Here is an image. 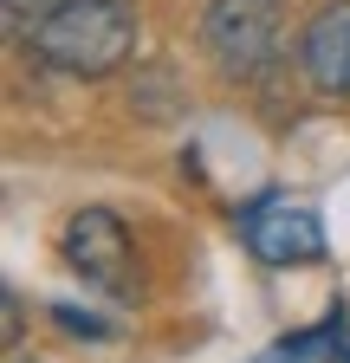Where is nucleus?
Instances as JSON below:
<instances>
[{
	"label": "nucleus",
	"mask_w": 350,
	"mask_h": 363,
	"mask_svg": "<svg viewBox=\"0 0 350 363\" xmlns=\"http://www.w3.org/2000/svg\"><path fill=\"white\" fill-rule=\"evenodd\" d=\"M298 59H305V78L324 98H350V0H331L324 13H312Z\"/></svg>",
	"instance_id": "5"
},
{
	"label": "nucleus",
	"mask_w": 350,
	"mask_h": 363,
	"mask_svg": "<svg viewBox=\"0 0 350 363\" xmlns=\"http://www.w3.org/2000/svg\"><path fill=\"white\" fill-rule=\"evenodd\" d=\"M52 318H59L65 331H84V337H111V331H104V318H91V311H78V305H59Z\"/></svg>",
	"instance_id": "7"
},
{
	"label": "nucleus",
	"mask_w": 350,
	"mask_h": 363,
	"mask_svg": "<svg viewBox=\"0 0 350 363\" xmlns=\"http://www.w3.org/2000/svg\"><path fill=\"white\" fill-rule=\"evenodd\" d=\"M201 39L214 65L227 78H253L279 59V39H286V0H208L201 13Z\"/></svg>",
	"instance_id": "2"
},
{
	"label": "nucleus",
	"mask_w": 350,
	"mask_h": 363,
	"mask_svg": "<svg viewBox=\"0 0 350 363\" xmlns=\"http://www.w3.org/2000/svg\"><path fill=\"white\" fill-rule=\"evenodd\" d=\"M65 259L84 286H104L117 298L137 292V253H130V234L111 208H78L65 220Z\"/></svg>",
	"instance_id": "3"
},
{
	"label": "nucleus",
	"mask_w": 350,
	"mask_h": 363,
	"mask_svg": "<svg viewBox=\"0 0 350 363\" xmlns=\"http://www.w3.org/2000/svg\"><path fill=\"white\" fill-rule=\"evenodd\" d=\"M240 234H247V253L266 259V266H312V259H324V227H318V214L312 208H292L279 195L253 201L240 214Z\"/></svg>",
	"instance_id": "4"
},
{
	"label": "nucleus",
	"mask_w": 350,
	"mask_h": 363,
	"mask_svg": "<svg viewBox=\"0 0 350 363\" xmlns=\"http://www.w3.org/2000/svg\"><path fill=\"white\" fill-rule=\"evenodd\" d=\"M26 45L39 65L72 72V78H104L137 52V0H72L26 26Z\"/></svg>",
	"instance_id": "1"
},
{
	"label": "nucleus",
	"mask_w": 350,
	"mask_h": 363,
	"mask_svg": "<svg viewBox=\"0 0 350 363\" xmlns=\"http://www.w3.org/2000/svg\"><path fill=\"white\" fill-rule=\"evenodd\" d=\"M0 7H7V26H13V33H26V26H39L46 13L72 7V0H0Z\"/></svg>",
	"instance_id": "6"
}]
</instances>
